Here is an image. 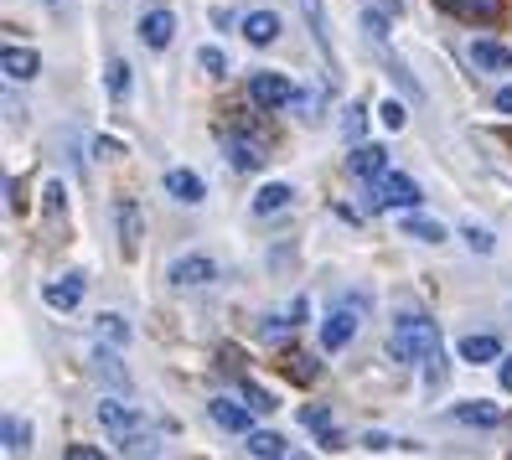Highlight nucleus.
<instances>
[{
  "label": "nucleus",
  "instance_id": "nucleus-42",
  "mask_svg": "<svg viewBox=\"0 0 512 460\" xmlns=\"http://www.w3.org/2000/svg\"><path fill=\"white\" fill-rule=\"evenodd\" d=\"M507 140H512V135H507Z\"/></svg>",
  "mask_w": 512,
  "mask_h": 460
},
{
  "label": "nucleus",
  "instance_id": "nucleus-12",
  "mask_svg": "<svg viewBox=\"0 0 512 460\" xmlns=\"http://www.w3.org/2000/svg\"><path fill=\"white\" fill-rule=\"evenodd\" d=\"M0 68H6L11 83H26V78H37L42 57H37L32 47H6V52H0Z\"/></svg>",
  "mask_w": 512,
  "mask_h": 460
},
{
  "label": "nucleus",
  "instance_id": "nucleus-11",
  "mask_svg": "<svg viewBox=\"0 0 512 460\" xmlns=\"http://www.w3.org/2000/svg\"><path fill=\"white\" fill-rule=\"evenodd\" d=\"M42 300L52 305V311H78V300H83V274H63V280H52L42 290Z\"/></svg>",
  "mask_w": 512,
  "mask_h": 460
},
{
  "label": "nucleus",
  "instance_id": "nucleus-34",
  "mask_svg": "<svg viewBox=\"0 0 512 460\" xmlns=\"http://www.w3.org/2000/svg\"><path fill=\"white\" fill-rule=\"evenodd\" d=\"M68 207V192H63V181H52L47 187V212H63Z\"/></svg>",
  "mask_w": 512,
  "mask_h": 460
},
{
  "label": "nucleus",
  "instance_id": "nucleus-29",
  "mask_svg": "<svg viewBox=\"0 0 512 460\" xmlns=\"http://www.w3.org/2000/svg\"><path fill=\"white\" fill-rule=\"evenodd\" d=\"M197 63H202L207 73H213V78H223V73H228V57H223L218 47H202V52H197Z\"/></svg>",
  "mask_w": 512,
  "mask_h": 460
},
{
  "label": "nucleus",
  "instance_id": "nucleus-7",
  "mask_svg": "<svg viewBox=\"0 0 512 460\" xmlns=\"http://www.w3.org/2000/svg\"><path fill=\"white\" fill-rule=\"evenodd\" d=\"M114 228H119V249L135 254L140 238H145V218H140V202L135 197H114Z\"/></svg>",
  "mask_w": 512,
  "mask_h": 460
},
{
  "label": "nucleus",
  "instance_id": "nucleus-38",
  "mask_svg": "<svg viewBox=\"0 0 512 460\" xmlns=\"http://www.w3.org/2000/svg\"><path fill=\"white\" fill-rule=\"evenodd\" d=\"M497 378H502V388H507V393H512V352H507V357H502V367H497Z\"/></svg>",
  "mask_w": 512,
  "mask_h": 460
},
{
  "label": "nucleus",
  "instance_id": "nucleus-33",
  "mask_svg": "<svg viewBox=\"0 0 512 460\" xmlns=\"http://www.w3.org/2000/svg\"><path fill=\"white\" fill-rule=\"evenodd\" d=\"M466 243H471L476 254H492V249H497V243H492V233H481V228H466Z\"/></svg>",
  "mask_w": 512,
  "mask_h": 460
},
{
  "label": "nucleus",
  "instance_id": "nucleus-40",
  "mask_svg": "<svg viewBox=\"0 0 512 460\" xmlns=\"http://www.w3.org/2000/svg\"><path fill=\"white\" fill-rule=\"evenodd\" d=\"M497 109H502V114H512V83H507V88H497Z\"/></svg>",
  "mask_w": 512,
  "mask_h": 460
},
{
  "label": "nucleus",
  "instance_id": "nucleus-13",
  "mask_svg": "<svg viewBox=\"0 0 512 460\" xmlns=\"http://www.w3.org/2000/svg\"><path fill=\"white\" fill-rule=\"evenodd\" d=\"M171 37H176V16H171V11L140 16V42H145V47H171Z\"/></svg>",
  "mask_w": 512,
  "mask_h": 460
},
{
  "label": "nucleus",
  "instance_id": "nucleus-18",
  "mask_svg": "<svg viewBox=\"0 0 512 460\" xmlns=\"http://www.w3.org/2000/svg\"><path fill=\"white\" fill-rule=\"evenodd\" d=\"M244 37H249L254 47H269V42L280 37V16H275V11H249V16H244Z\"/></svg>",
  "mask_w": 512,
  "mask_h": 460
},
{
  "label": "nucleus",
  "instance_id": "nucleus-37",
  "mask_svg": "<svg viewBox=\"0 0 512 460\" xmlns=\"http://www.w3.org/2000/svg\"><path fill=\"white\" fill-rule=\"evenodd\" d=\"M68 455H73V460H99V450H94V445H68Z\"/></svg>",
  "mask_w": 512,
  "mask_h": 460
},
{
  "label": "nucleus",
  "instance_id": "nucleus-17",
  "mask_svg": "<svg viewBox=\"0 0 512 460\" xmlns=\"http://www.w3.org/2000/svg\"><path fill=\"white\" fill-rule=\"evenodd\" d=\"M471 63H476L481 73H507V68H512V52H507L502 42H471Z\"/></svg>",
  "mask_w": 512,
  "mask_h": 460
},
{
  "label": "nucleus",
  "instance_id": "nucleus-36",
  "mask_svg": "<svg viewBox=\"0 0 512 460\" xmlns=\"http://www.w3.org/2000/svg\"><path fill=\"white\" fill-rule=\"evenodd\" d=\"M6 192H11V212H26V202H21V181H6Z\"/></svg>",
  "mask_w": 512,
  "mask_h": 460
},
{
  "label": "nucleus",
  "instance_id": "nucleus-27",
  "mask_svg": "<svg viewBox=\"0 0 512 460\" xmlns=\"http://www.w3.org/2000/svg\"><path fill=\"white\" fill-rule=\"evenodd\" d=\"M99 342H130V326H125V316H99Z\"/></svg>",
  "mask_w": 512,
  "mask_h": 460
},
{
  "label": "nucleus",
  "instance_id": "nucleus-26",
  "mask_svg": "<svg viewBox=\"0 0 512 460\" xmlns=\"http://www.w3.org/2000/svg\"><path fill=\"white\" fill-rule=\"evenodd\" d=\"M238 398H244V404H249L254 414H275V393H264V388H259V383H249V378L238 383Z\"/></svg>",
  "mask_w": 512,
  "mask_h": 460
},
{
  "label": "nucleus",
  "instance_id": "nucleus-28",
  "mask_svg": "<svg viewBox=\"0 0 512 460\" xmlns=\"http://www.w3.org/2000/svg\"><path fill=\"white\" fill-rule=\"evenodd\" d=\"M363 32H368V42H373V47H383V42H388V21H383V11H368V16H363Z\"/></svg>",
  "mask_w": 512,
  "mask_h": 460
},
{
  "label": "nucleus",
  "instance_id": "nucleus-23",
  "mask_svg": "<svg viewBox=\"0 0 512 460\" xmlns=\"http://www.w3.org/2000/svg\"><path fill=\"white\" fill-rule=\"evenodd\" d=\"M290 187H285V181H275V187H264L259 197H254V212H259V218H269V212H285L290 207Z\"/></svg>",
  "mask_w": 512,
  "mask_h": 460
},
{
  "label": "nucleus",
  "instance_id": "nucleus-31",
  "mask_svg": "<svg viewBox=\"0 0 512 460\" xmlns=\"http://www.w3.org/2000/svg\"><path fill=\"white\" fill-rule=\"evenodd\" d=\"M404 119H409V114H404L399 99H388V104H383V125H388V130H404Z\"/></svg>",
  "mask_w": 512,
  "mask_h": 460
},
{
  "label": "nucleus",
  "instance_id": "nucleus-16",
  "mask_svg": "<svg viewBox=\"0 0 512 460\" xmlns=\"http://www.w3.org/2000/svg\"><path fill=\"white\" fill-rule=\"evenodd\" d=\"M300 11H306L311 32H316V47L326 52V63H337V47H331V21H326V6H321V0H300Z\"/></svg>",
  "mask_w": 512,
  "mask_h": 460
},
{
  "label": "nucleus",
  "instance_id": "nucleus-39",
  "mask_svg": "<svg viewBox=\"0 0 512 460\" xmlns=\"http://www.w3.org/2000/svg\"><path fill=\"white\" fill-rule=\"evenodd\" d=\"M363 445H368V450H388L394 440H388V435H378V429H373V435H363Z\"/></svg>",
  "mask_w": 512,
  "mask_h": 460
},
{
  "label": "nucleus",
  "instance_id": "nucleus-15",
  "mask_svg": "<svg viewBox=\"0 0 512 460\" xmlns=\"http://www.w3.org/2000/svg\"><path fill=\"white\" fill-rule=\"evenodd\" d=\"M166 192H171L176 202H187V207H197V202L207 197V187H202L197 171H166Z\"/></svg>",
  "mask_w": 512,
  "mask_h": 460
},
{
  "label": "nucleus",
  "instance_id": "nucleus-25",
  "mask_svg": "<svg viewBox=\"0 0 512 460\" xmlns=\"http://www.w3.org/2000/svg\"><path fill=\"white\" fill-rule=\"evenodd\" d=\"M94 362H99V378H109L114 388H130V373L119 367V352H114V347H99V357H94Z\"/></svg>",
  "mask_w": 512,
  "mask_h": 460
},
{
  "label": "nucleus",
  "instance_id": "nucleus-21",
  "mask_svg": "<svg viewBox=\"0 0 512 460\" xmlns=\"http://www.w3.org/2000/svg\"><path fill=\"white\" fill-rule=\"evenodd\" d=\"M26 440H32V429H26L16 414L0 419V450H6V455H21V450H26Z\"/></svg>",
  "mask_w": 512,
  "mask_h": 460
},
{
  "label": "nucleus",
  "instance_id": "nucleus-9",
  "mask_svg": "<svg viewBox=\"0 0 512 460\" xmlns=\"http://www.w3.org/2000/svg\"><path fill=\"white\" fill-rule=\"evenodd\" d=\"M213 280H218V264L202 254H187L171 264V285H213Z\"/></svg>",
  "mask_w": 512,
  "mask_h": 460
},
{
  "label": "nucleus",
  "instance_id": "nucleus-3",
  "mask_svg": "<svg viewBox=\"0 0 512 460\" xmlns=\"http://www.w3.org/2000/svg\"><path fill=\"white\" fill-rule=\"evenodd\" d=\"M383 207H419V187L409 176H373V187H368V212H383Z\"/></svg>",
  "mask_w": 512,
  "mask_h": 460
},
{
  "label": "nucleus",
  "instance_id": "nucleus-20",
  "mask_svg": "<svg viewBox=\"0 0 512 460\" xmlns=\"http://www.w3.org/2000/svg\"><path fill=\"white\" fill-rule=\"evenodd\" d=\"M290 445L275 435V429H249V455H259V460H280Z\"/></svg>",
  "mask_w": 512,
  "mask_h": 460
},
{
  "label": "nucleus",
  "instance_id": "nucleus-10",
  "mask_svg": "<svg viewBox=\"0 0 512 460\" xmlns=\"http://www.w3.org/2000/svg\"><path fill=\"white\" fill-rule=\"evenodd\" d=\"M207 414H213V424L218 429H228V435H249V404H233V398H213L207 404Z\"/></svg>",
  "mask_w": 512,
  "mask_h": 460
},
{
  "label": "nucleus",
  "instance_id": "nucleus-35",
  "mask_svg": "<svg viewBox=\"0 0 512 460\" xmlns=\"http://www.w3.org/2000/svg\"><path fill=\"white\" fill-rule=\"evenodd\" d=\"M300 424H306V429H331L326 409H300Z\"/></svg>",
  "mask_w": 512,
  "mask_h": 460
},
{
  "label": "nucleus",
  "instance_id": "nucleus-5",
  "mask_svg": "<svg viewBox=\"0 0 512 460\" xmlns=\"http://www.w3.org/2000/svg\"><path fill=\"white\" fill-rule=\"evenodd\" d=\"M223 150H228V166H233V171H264V161H269V150H264L259 135H238V130H228Z\"/></svg>",
  "mask_w": 512,
  "mask_h": 460
},
{
  "label": "nucleus",
  "instance_id": "nucleus-8",
  "mask_svg": "<svg viewBox=\"0 0 512 460\" xmlns=\"http://www.w3.org/2000/svg\"><path fill=\"white\" fill-rule=\"evenodd\" d=\"M99 424L109 429L114 440H125V435H135V429H140V409L125 404V398H104V404H99Z\"/></svg>",
  "mask_w": 512,
  "mask_h": 460
},
{
  "label": "nucleus",
  "instance_id": "nucleus-14",
  "mask_svg": "<svg viewBox=\"0 0 512 460\" xmlns=\"http://www.w3.org/2000/svg\"><path fill=\"white\" fill-rule=\"evenodd\" d=\"M347 171H352V176H363V181L383 176V171H388V150H378V145H357L352 156H347Z\"/></svg>",
  "mask_w": 512,
  "mask_h": 460
},
{
  "label": "nucleus",
  "instance_id": "nucleus-2",
  "mask_svg": "<svg viewBox=\"0 0 512 460\" xmlns=\"http://www.w3.org/2000/svg\"><path fill=\"white\" fill-rule=\"evenodd\" d=\"M363 311H368V300H363V295H357V300H342L337 311L321 321V347H326V352H342V347L352 342L357 321H363Z\"/></svg>",
  "mask_w": 512,
  "mask_h": 460
},
{
  "label": "nucleus",
  "instance_id": "nucleus-41",
  "mask_svg": "<svg viewBox=\"0 0 512 460\" xmlns=\"http://www.w3.org/2000/svg\"><path fill=\"white\" fill-rule=\"evenodd\" d=\"M373 6H378V11H394V16H399V11H404V0H373Z\"/></svg>",
  "mask_w": 512,
  "mask_h": 460
},
{
  "label": "nucleus",
  "instance_id": "nucleus-19",
  "mask_svg": "<svg viewBox=\"0 0 512 460\" xmlns=\"http://www.w3.org/2000/svg\"><path fill=\"white\" fill-rule=\"evenodd\" d=\"M497 357H502L497 336H466L461 342V362H497Z\"/></svg>",
  "mask_w": 512,
  "mask_h": 460
},
{
  "label": "nucleus",
  "instance_id": "nucleus-22",
  "mask_svg": "<svg viewBox=\"0 0 512 460\" xmlns=\"http://www.w3.org/2000/svg\"><path fill=\"white\" fill-rule=\"evenodd\" d=\"M456 419L461 424H481V429H497L502 409H492V404H481V398H476V404H456Z\"/></svg>",
  "mask_w": 512,
  "mask_h": 460
},
{
  "label": "nucleus",
  "instance_id": "nucleus-6",
  "mask_svg": "<svg viewBox=\"0 0 512 460\" xmlns=\"http://www.w3.org/2000/svg\"><path fill=\"white\" fill-rule=\"evenodd\" d=\"M435 11L456 16V21H471V26H492L502 21V0H430Z\"/></svg>",
  "mask_w": 512,
  "mask_h": 460
},
{
  "label": "nucleus",
  "instance_id": "nucleus-24",
  "mask_svg": "<svg viewBox=\"0 0 512 460\" xmlns=\"http://www.w3.org/2000/svg\"><path fill=\"white\" fill-rule=\"evenodd\" d=\"M404 233H409V238H419V243H440V238H445V228H440L435 218H419L414 207L404 212Z\"/></svg>",
  "mask_w": 512,
  "mask_h": 460
},
{
  "label": "nucleus",
  "instance_id": "nucleus-4",
  "mask_svg": "<svg viewBox=\"0 0 512 460\" xmlns=\"http://www.w3.org/2000/svg\"><path fill=\"white\" fill-rule=\"evenodd\" d=\"M249 99L259 104V109H285V104H295V83L285 78V73H254L249 78Z\"/></svg>",
  "mask_w": 512,
  "mask_h": 460
},
{
  "label": "nucleus",
  "instance_id": "nucleus-32",
  "mask_svg": "<svg viewBox=\"0 0 512 460\" xmlns=\"http://www.w3.org/2000/svg\"><path fill=\"white\" fill-rule=\"evenodd\" d=\"M363 125H368V119H363V109H347V119H342V130H347V140H357V135H363Z\"/></svg>",
  "mask_w": 512,
  "mask_h": 460
},
{
  "label": "nucleus",
  "instance_id": "nucleus-1",
  "mask_svg": "<svg viewBox=\"0 0 512 460\" xmlns=\"http://www.w3.org/2000/svg\"><path fill=\"white\" fill-rule=\"evenodd\" d=\"M388 357L394 362H435L440 357V326L430 316H399L388 331Z\"/></svg>",
  "mask_w": 512,
  "mask_h": 460
},
{
  "label": "nucleus",
  "instance_id": "nucleus-30",
  "mask_svg": "<svg viewBox=\"0 0 512 460\" xmlns=\"http://www.w3.org/2000/svg\"><path fill=\"white\" fill-rule=\"evenodd\" d=\"M109 94H114V99L130 94V68H125V63H109Z\"/></svg>",
  "mask_w": 512,
  "mask_h": 460
}]
</instances>
